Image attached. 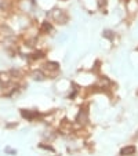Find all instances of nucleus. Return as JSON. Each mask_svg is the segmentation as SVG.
Returning <instances> with one entry per match:
<instances>
[{
    "label": "nucleus",
    "mask_w": 138,
    "mask_h": 156,
    "mask_svg": "<svg viewBox=\"0 0 138 156\" xmlns=\"http://www.w3.org/2000/svg\"><path fill=\"white\" fill-rule=\"evenodd\" d=\"M134 153H135V146H132V145H130V146H124V148L120 150V155L121 156L134 155Z\"/></svg>",
    "instance_id": "obj_1"
},
{
    "label": "nucleus",
    "mask_w": 138,
    "mask_h": 156,
    "mask_svg": "<svg viewBox=\"0 0 138 156\" xmlns=\"http://www.w3.org/2000/svg\"><path fill=\"white\" fill-rule=\"evenodd\" d=\"M34 76H36V77H34V79H43V73H41V72H34Z\"/></svg>",
    "instance_id": "obj_3"
},
{
    "label": "nucleus",
    "mask_w": 138,
    "mask_h": 156,
    "mask_svg": "<svg viewBox=\"0 0 138 156\" xmlns=\"http://www.w3.org/2000/svg\"><path fill=\"white\" fill-rule=\"evenodd\" d=\"M41 30H43V32H50V30H51V25L48 22H44L43 26H41Z\"/></svg>",
    "instance_id": "obj_2"
}]
</instances>
